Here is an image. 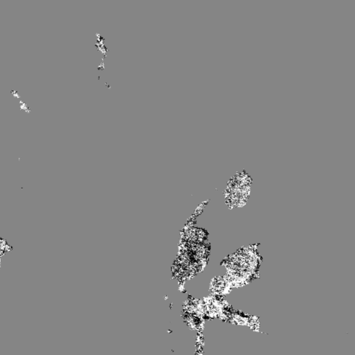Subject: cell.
I'll list each match as a JSON object with an SVG mask.
<instances>
[{
  "label": "cell",
  "mask_w": 355,
  "mask_h": 355,
  "mask_svg": "<svg viewBox=\"0 0 355 355\" xmlns=\"http://www.w3.org/2000/svg\"><path fill=\"white\" fill-rule=\"evenodd\" d=\"M17 105H18V108H19V110L21 111L22 112L24 113V114H26V115H29L31 113V109L30 108V106L28 105V103H27L23 99L20 98L19 99H17Z\"/></svg>",
  "instance_id": "obj_1"
},
{
  "label": "cell",
  "mask_w": 355,
  "mask_h": 355,
  "mask_svg": "<svg viewBox=\"0 0 355 355\" xmlns=\"http://www.w3.org/2000/svg\"><path fill=\"white\" fill-rule=\"evenodd\" d=\"M11 96H13V98L15 99V100H17V99H19L20 98H22V96L21 94L19 92L17 91L16 90H12L11 91Z\"/></svg>",
  "instance_id": "obj_2"
}]
</instances>
